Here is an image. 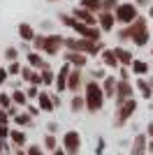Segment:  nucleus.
I'll list each match as a JSON object with an SVG mask.
<instances>
[{
    "label": "nucleus",
    "instance_id": "9b49d317",
    "mask_svg": "<svg viewBox=\"0 0 153 155\" xmlns=\"http://www.w3.org/2000/svg\"><path fill=\"white\" fill-rule=\"evenodd\" d=\"M70 72H72V65H67V63H63V65L56 70V84H53V91H56L58 95L67 91V79H70Z\"/></svg>",
    "mask_w": 153,
    "mask_h": 155
},
{
    "label": "nucleus",
    "instance_id": "cd10ccee",
    "mask_svg": "<svg viewBox=\"0 0 153 155\" xmlns=\"http://www.w3.org/2000/svg\"><path fill=\"white\" fill-rule=\"evenodd\" d=\"M79 7H83L86 12L97 16V14L102 12V0H79Z\"/></svg>",
    "mask_w": 153,
    "mask_h": 155
},
{
    "label": "nucleus",
    "instance_id": "49530a36",
    "mask_svg": "<svg viewBox=\"0 0 153 155\" xmlns=\"http://www.w3.org/2000/svg\"><path fill=\"white\" fill-rule=\"evenodd\" d=\"M104 148H107V143H104V139L100 137V139H97V146H95V153L102 155V153H104Z\"/></svg>",
    "mask_w": 153,
    "mask_h": 155
},
{
    "label": "nucleus",
    "instance_id": "2eb2a0df",
    "mask_svg": "<svg viewBox=\"0 0 153 155\" xmlns=\"http://www.w3.org/2000/svg\"><path fill=\"white\" fill-rule=\"evenodd\" d=\"M132 84H134V93L139 97L153 100V86H151V81H148V77H139V79H134Z\"/></svg>",
    "mask_w": 153,
    "mask_h": 155
},
{
    "label": "nucleus",
    "instance_id": "ddd939ff",
    "mask_svg": "<svg viewBox=\"0 0 153 155\" xmlns=\"http://www.w3.org/2000/svg\"><path fill=\"white\" fill-rule=\"evenodd\" d=\"M25 65H28V67H32V70H37V72H42V70H51V67H53V65H51L49 60L42 56V53H37V51L25 53Z\"/></svg>",
    "mask_w": 153,
    "mask_h": 155
},
{
    "label": "nucleus",
    "instance_id": "bb28decb",
    "mask_svg": "<svg viewBox=\"0 0 153 155\" xmlns=\"http://www.w3.org/2000/svg\"><path fill=\"white\" fill-rule=\"evenodd\" d=\"M12 102H14V107H19V109H25L28 107V97H25V91L23 88H16V91H12Z\"/></svg>",
    "mask_w": 153,
    "mask_h": 155
},
{
    "label": "nucleus",
    "instance_id": "a878e982",
    "mask_svg": "<svg viewBox=\"0 0 153 155\" xmlns=\"http://www.w3.org/2000/svg\"><path fill=\"white\" fill-rule=\"evenodd\" d=\"M39 79H42V88L44 91H53V84H56V70H42L39 72Z\"/></svg>",
    "mask_w": 153,
    "mask_h": 155
},
{
    "label": "nucleus",
    "instance_id": "864d4df0",
    "mask_svg": "<svg viewBox=\"0 0 153 155\" xmlns=\"http://www.w3.org/2000/svg\"><path fill=\"white\" fill-rule=\"evenodd\" d=\"M51 155H67V153H65L63 148H58V150H53V153H51Z\"/></svg>",
    "mask_w": 153,
    "mask_h": 155
},
{
    "label": "nucleus",
    "instance_id": "a19ab883",
    "mask_svg": "<svg viewBox=\"0 0 153 155\" xmlns=\"http://www.w3.org/2000/svg\"><path fill=\"white\" fill-rule=\"evenodd\" d=\"M14 148H12V143L9 141H0V155H12Z\"/></svg>",
    "mask_w": 153,
    "mask_h": 155
},
{
    "label": "nucleus",
    "instance_id": "f3484780",
    "mask_svg": "<svg viewBox=\"0 0 153 155\" xmlns=\"http://www.w3.org/2000/svg\"><path fill=\"white\" fill-rule=\"evenodd\" d=\"M35 104L42 109V114H53V111H56V107H53V91H44V88H42V93H39Z\"/></svg>",
    "mask_w": 153,
    "mask_h": 155
},
{
    "label": "nucleus",
    "instance_id": "1a4fd4ad",
    "mask_svg": "<svg viewBox=\"0 0 153 155\" xmlns=\"http://www.w3.org/2000/svg\"><path fill=\"white\" fill-rule=\"evenodd\" d=\"M132 97H134V84H132V81H121V79H118L114 104H116V107H121V104H125L127 100H132Z\"/></svg>",
    "mask_w": 153,
    "mask_h": 155
},
{
    "label": "nucleus",
    "instance_id": "ea45409f",
    "mask_svg": "<svg viewBox=\"0 0 153 155\" xmlns=\"http://www.w3.org/2000/svg\"><path fill=\"white\" fill-rule=\"evenodd\" d=\"M25 111H28V114H30L32 118H37L39 114H42V109H39V107H37L35 102H30V104H28V107H25Z\"/></svg>",
    "mask_w": 153,
    "mask_h": 155
},
{
    "label": "nucleus",
    "instance_id": "72a5a7b5",
    "mask_svg": "<svg viewBox=\"0 0 153 155\" xmlns=\"http://www.w3.org/2000/svg\"><path fill=\"white\" fill-rule=\"evenodd\" d=\"M90 77L88 79H93V81H102V79L107 77V70L102 67V65H97V67H90V72H88Z\"/></svg>",
    "mask_w": 153,
    "mask_h": 155
},
{
    "label": "nucleus",
    "instance_id": "13d9d810",
    "mask_svg": "<svg viewBox=\"0 0 153 155\" xmlns=\"http://www.w3.org/2000/svg\"><path fill=\"white\" fill-rule=\"evenodd\" d=\"M151 107H153V100H151Z\"/></svg>",
    "mask_w": 153,
    "mask_h": 155
},
{
    "label": "nucleus",
    "instance_id": "4be33fe9",
    "mask_svg": "<svg viewBox=\"0 0 153 155\" xmlns=\"http://www.w3.org/2000/svg\"><path fill=\"white\" fill-rule=\"evenodd\" d=\"M114 53H116V58H118V65L121 67H130V65L134 63V56H132V51L127 49V46H114Z\"/></svg>",
    "mask_w": 153,
    "mask_h": 155
},
{
    "label": "nucleus",
    "instance_id": "5fc2aeb1",
    "mask_svg": "<svg viewBox=\"0 0 153 155\" xmlns=\"http://www.w3.org/2000/svg\"><path fill=\"white\" fill-rule=\"evenodd\" d=\"M12 155H28V153H25V150H14Z\"/></svg>",
    "mask_w": 153,
    "mask_h": 155
},
{
    "label": "nucleus",
    "instance_id": "37998d69",
    "mask_svg": "<svg viewBox=\"0 0 153 155\" xmlns=\"http://www.w3.org/2000/svg\"><path fill=\"white\" fill-rule=\"evenodd\" d=\"M0 125H12L9 114H7V111H2V109H0Z\"/></svg>",
    "mask_w": 153,
    "mask_h": 155
},
{
    "label": "nucleus",
    "instance_id": "58836bf2",
    "mask_svg": "<svg viewBox=\"0 0 153 155\" xmlns=\"http://www.w3.org/2000/svg\"><path fill=\"white\" fill-rule=\"evenodd\" d=\"M9 132L12 125H0V141H9Z\"/></svg>",
    "mask_w": 153,
    "mask_h": 155
},
{
    "label": "nucleus",
    "instance_id": "5701e85b",
    "mask_svg": "<svg viewBox=\"0 0 153 155\" xmlns=\"http://www.w3.org/2000/svg\"><path fill=\"white\" fill-rule=\"evenodd\" d=\"M30 125H35V118L25 109H21L19 114H16V118L12 120V127H19V130H25V127H30Z\"/></svg>",
    "mask_w": 153,
    "mask_h": 155
},
{
    "label": "nucleus",
    "instance_id": "c756f323",
    "mask_svg": "<svg viewBox=\"0 0 153 155\" xmlns=\"http://www.w3.org/2000/svg\"><path fill=\"white\" fill-rule=\"evenodd\" d=\"M116 39H118V44L125 46L130 39H132V35H130V26H118L116 28Z\"/></svg>",
    "mask_w": 153,
    "mask_h": 155
},
{
    "label": "nucleus",
    "instance_id": "dca6fc26",
    "mask_svg": "<svg viewBox=\"0 0 153 155\" xmlns=\"http://www.w3.org/2000/svg\"><path fill=\"white\" fill-rule=\"evenodd\" d=\"M9 143H12L14 150H25V146H28V134H25V130L12 127V132H9Z\"/></svg>",
    "mask_w": 153,
    "mask_h": 155
},
{
    "label": "nucleus",
    "instance_id": "f8f14e48",
    "mask_svg": "<svg viewBox=\"0 0 153 155\" xmlns=\"http://www.w3.org/2000/svg\"><path fill=\"white\" fill-rule=\"evenodd\" d=\"M130 155H148V137L146 132H137L130 141Z\"/></svg>",
    "mask_w": 153,
    "mask_h": 155
},
{
    "label": "nucleus",
    "instance_id": "09e8293b",
    "mask_svg": "<svg viewBox=\"0 0 153 155\" xmlns=\"http://www.w3.org/2000/svg\"><path fill=\"white\" fill-rule=\"evenodd\" d=\"M60 104H63V100H60V95H58V93H53V107H60Z\"/></svg>",
    "mask_w": 153,
    "mask_h": 155
},
{
    "label": "nucleus",
    "instance_id": "603ef678",
    "mask_svg": "<svg viewBox=\"0 0 153 155\" xmlns=\"http://www.w3.org/2000/svg\"><path fill=\"white\" fill-rule=\"evenodd\" d=\"M148 155H153V139H148Z\"/></svg>",
    "mask_w": 153,
    "mask_h": 155
},
{
    "label": "nucleus",
    "instance_id": "7c9ffc66",
    "mask_svg": "<svg viewBox=\"0 0 153 155\" xmlns=\"http://www.w3.org/2000/svg\"><path fill=\"white\" fill-rule=\"evenodd\" d=\"M70 111H72V114H81V111H86L83 95H72V100H70Z\"/></svg>",
    "mask_w": 153,
    "mask_h": 155
},
{
    "label": "nucleus",
    "instance_id": "a18cd8bd",
    "mask_svg": "<svg viewBox=\"0 0 153 155\" xmlns=\"http://www.w3.org/2000/svg\"><path fill=\"white\" fill-rule=\"evenodd\" d=\"M46 132H49V134H56L58 132V123L56 120H49V123H46Z\"/></svg>",
    "mask_w": 153,
    "mask_h": 155
},
{
    "label": "nucleus",
    "instance_id": "0eeeda50",
    "mask_svg": "<svg viewBox=\"0 0 153 155\" xmlns=\"http://www.w3.org/2000/svg\"><path fill=\"white\" fill-rule=\"evenodd\" d=\"M86 81H88V77H86V70H74V67H72L70 79H67V91H70L72 95H81V93H83V86H86Z\"/></svg>",
    "mask_w": 153,
    "mask_h": 155
},
{
    "label": "nucleus",
    "instance_id": "a211bd4d",
    "mask_svg": "<svg viewBox=\"0 0 153 155\" xmlns=\"http://www.w3.org/2000/svg\"><path fill=\"white\" fill-rule=\"evenodd\" d=\"M100 86H102L104 97H107V100H114L116 97V86H118V77H116V74H107V77L100 81Z\"/></svg>",
    "mask_w": 153,
    "mask_h": 155
},
{
    "label": "nucleus",
    "instance_id": "4c0bfd02",
    "mask_svg": "<svg viewBox=\"0 0 153 155\" xmlns=\"http://www.w3.org/2000/svg\"><path fill=\"white\" fill-rule=\"evenodd\" d=\"M130 67H118V72H116V77L121 79V81H130Z\"/></svg>",
    "mask_w": 153,
    "mask_h": 155
},
{
    "label": "nucleus",
    "instance_id": "2f4dec72",
    "mask_svg": "<svg viewBox=\"0 0 153 155\" xmlns=\"http://www.w3.org/2000/svg\"><path fill=\"white\" fill-rule=\"evenodd\" d=\"M7 67V74H9V79H16V77H21V70H23V63H7L5 65Z\"/></svg>",
    "mask_w": 153,
    "mask_h": 155
},
{
    "label": "nucleus",
    "instance_id": "3c124183",
    "mask_svg": "<svg viewBox=\"0 0 153 155\" xmlns=\"http://www.w3.org/2000/svg\"><path fill=\"white\" fill-rule=\"evenodd\" d=\"M146 16H148V19H151V30H153V5L148 7V9H146Z\"/></svg>",
    "mask_w": 153,
    "mask_h": 155
},
{
    "label": "nucleus",
    "instance_id": "423d86ee",
    "mask_svg": "<svg viewBox=\"0 0 153 155\" xmlns=\"http://www.w3.org/2000/svg\"><path fill=\"white\" fill-rule=\"evenodd\" d=\"M81 146H83V141H81V134L76 130H67L60 137V148L67 155H81Z\"/></svg>",
    "mask_w": 153,
    "mask_h": 155
},
{
    "label": "nucleus",
    "instance_id": "e433bc0d",
    "mask_svg": "<svg viewBox=\"0 0 153 155\" xmlns=\"http://www.w3.org/2000/svg\"><path fill=\"white\" fill-rule=\"evenodd\" d=\"M121 0H102V12H116Z\"/></svg>",
    "mask_w": 153,
    "mask_h": 155
},
{
    "label": "nucleus",
    "instance_id": "4468645a",
    "mask_svg": "<svg viewBox=\"0 0 153 155\" xmlns=\"http://www.w3.org/2000/svg\"><path fill=\"white\" fill-rule=\"evenodd\" d=\"M116 16H114V12H100L97 14V28L102 30V35L104 32H114L116 30Z\"/></svg>",
    "mask_w": 153,
    "mask_h": 155
},
{
    "label": "nucleus",
    "instance_id": "f704fd0d",
    "mask_svg": "<svg viewBox=\"0 0 153 155\" xmlns=\"http://www.w3.org/2000/svg\"><path fill=\"white\" fill-rule=\"evenodd\" d=\"M9 107H14V102H12V93L2 91V93H0V109H2V111H7Z\"/></svg>",
    "mask_w": 153,
    "mask_h": 155
},
{
    "label": "nucleus",
    "instance_id": "6e6552de",
    "mask_svg": "<svg viewBox=\"0 0 153 155\" xmlns=\"http://www.w3.org/2000/svg\"><path fill=\"white\" fill-rule=\"evenodd\" d=\"M76 37H83V39H93V42H102V30L97 26H86L81 21H76L74 28H72Z\"/></svg>",
    "mask_w": 153,
    "mask_h": 155
},
{
    "label": "nucleus",
    "instance_id": "de8ad7c7",
    "mask_svg": "<svg viewBox=\"0 0 153 155\" xmlns=\"http://www.w3.org/2000/svg\"><path fill=\"white\" fill-rule=\"evenodd\" d=\"M19 107H9V109H7V114H9V118H12V120H14V118H16V114H19Z\"/></svg>",
    "mask_w": 153,
    "mask_h": 155
},
{
    "label": "nucleus",
    "instance_id": "6ab92c4d",
    "mask_svg": "<svg viewBox=\"0 0 153 155\" xmlns=\"http://www.w3.org/2000/svg\"><path fill=\"white\" fill-rule=\"evenodd\" d=\"M100 65L104 67V70H116V72H118L121 65H118V58H116L114 49H109V46H107V49L100 53Z\"/></svg>",
    "mask_w": 153,
    "mask_h": 155
},
{
    "label": "nucleus",
    "instance_id": "c03bdc74",
    "mask_svg": "<svg viewBox=\"0 0 153 155\" xmlns=\"http://www.w3.org/2000/svg\"><path fill=\"white\" fill-rule=\"evenodd\" d=\"M132 5L139 7V9H141V7H146V9H148V7L153 5V0H132Z\"/></svg>",
    "mask_w": 153,
    "mask_h": 155
},
{
    "label": "nucleus",
    "instance_id": "20e7f679",
    "mask_svg": "<svg viewBox=\"0 0 153 155\" xmlns=\"http://www.w3.org/2000/svg\"><path fill=\"white\" fill-rule=\"evenodd\" d=\"M137 107H139V102H137V97H132V100H127L125 104H121V107H116L114 109V127L116 130H123L130 120H132V116L137 114Z\"/></svg>",
    "mask_w": 153,
    "mask_h": 155
},
{
    "label": "nucleus",
    "instance_id": "39448f33",
    "mask_svg": "<svg viewBox=\"0 0 153 155\" xmlns=\"http://www.w3.org/2000/svg\"><path fill=\"white\" fill-rule=\"evenodd\" d=\"M114 16H116V23H118V26H132L141 14H139V7H134L132 2H121V5L116 7Z\"/></svg>",
    "mask_w": 153,
    "mask_h": 155
},
{
    "label": "nucleus",
    "instance_id": "6e6d98bb",
    "mask_svg": "<svg viewBox=\"0 0 153 155\" xmlns=\"http://www.w3.org/2000/svg\"><path fill=\"white\" fill-rule=\"evenodd\" d=\"M46 2H58V0H46Z\"/></svg>",
    "mask_w": 153,
    "mask_h": 155
},
{
    "label": "nucleus",
    "instance_id": "9d476101",
    "mask_svg": "<svg viewBox=\"0 0 153 155\" xmlns=\"http://www.w3.org/2000/svg\"><path fill=\"white\" fill-rule=\"evenodd\" d=\"M63 63L72 65L74 70H86L90 63V58L86 53H76V51H63Z\"/></svg>",
    "mask_w": 153,
    "mask_h": 155
},
{
    "label": "nucleus",
    "instance_id": "8fccbe9b",
    "mask_svg": "<svg viewBox=\"0 0 153 155\" xmlns=\"http://www.w3.org/2000/svg\"><path fill=\"white\" fill-rule=\"evenodd\" d=\"M146 137H148V139H153V120H151V123H146Z\"/></svg>",
    "mask_w": 153,
    "mask_h": 155
},
{
    "label": "nucleus",
    "instance_id": "393cba45",
    "mask_svg": "<svg viewBox=\"0 0 153 155\" xmlns=\"http://www.w3.org/2000/svg\"><path fill=\"white\" fill-rule=\"evenodd\" d=\"M42 148L46 150V153H53V150H58L60 148V137H56V134H49V132H46L44 137H42Z\"/></svg>",
    "mask_w": 153,
    "mask_h": 155
},
{
    "label": "nucleus",
    "instance_id": "f03ea898",
    "mask_svg": "<svg viewBox=\"0 0 153 155\" xmlns=\"http://www.w3.org/2000/svg\"><path fill=\"white\" fill-rule=\"evenodd\" d=\"M81 95H83V102H86V111H88V114H100V111L104 109L107 97H104V93H102L100 81L88 79L86 86H83V93H81Z\"/></svg>",
    "mask_w": 153,
    "mask_h": 155
},
{
    "label": "nucleus",
    "instance_id": "79ce46f5",
    "mask_svg": "<svg viewBox=\"0 0 153 155\" xmlns=\"http://www.w3.org/2000/svg\"><path fill=\"white\" fill-rule=\"evenodd\" d=\"M39 28H42V32H44V35H49V32H53V30H51V28H53V23H51L49 19H46V21H42V23H39Z\"/></svg>",
    "mask_w": 153,
    "mask_h": 155
},
{
    "label": "nucleus",
    "instance_id": "473e14b6",
    "mask_svg": "<svg viewBox=\"0 0 153 155\" xmlns=\"http://www.w3.org/2000/svg\"><path fill=\"white\" fill-rule=\"evenodd\" d=\"M23 91H25L28 102H37V97H39V93H42V88H39V86H25Z\"/></svg>",
    "mask_w": 153,
    "mask_h": 155
},
{
    "label": "nucleus",
    "instance_id": "412c9836",
    "mask_svg": "<svg viewBox=\"0 0 153 155\" xmlns=\"http://www.w3.org/2000/svg\"><path fill=\"white\" fill-rule=\"evenodd\" d=\"M72 16H74L76 21H81V23H86V26H97V16L95 14H90V12H86V9H83V7H72Z\"/></svg>",
    "mask_w": 153,
    "mask_h": 155
},
{
    "label": "nucleus",
    "instance_id": "b1692460",
    "mask_svg": "<svg viewBox=\"0 0 153 155\" xmlns=\"http://www.w3.org/2000/svg\"><path fill=\"white\" fill-rule=\"evenodd\" d=\"M130 72H132L137 79H139V77H148V72H151V65H148L146 60H141V58H134V63L130 65Z\"/></svg>",
    "mask_w": 153,
    "mask_h": 155
},
{
    "label": "nucleus",
    "instance_id": "aec40b11",
    "mask_svg": "<svg viewBox=\"0 0 153 155\" xmlns=\"http://www.w3.org/2000/svg\"><path fill=\"white\" fill-rule=\"evenodd\" d=\"M16 32H19V39L25 42V44H32V39H35V35H37L35 26H30L28 21H21L19 26H16Z\"/></svg>",
    "mask_w": 153,
    "mask_h": 155
},
{
    "label": "nucleus",
    "instance_id": "c9c22d12",
    "mask_svg": "<svg viewBox=\"0 0 153 155\" xmlns=\"http://www.w3.org/2000/svg\"><path fill=\"white\" fill-rule=\"evenodd\" d=\"M25 153L28 155H49L42 148V143H28V146H25Z\"/></svg>",
    "mask_w": 153,
    "mask_h": 155
},
{
    "label": "nucleus",
    "instance_id": "c85d7f7f",
    "mask_svg": "<svg viewBox=\"0 0 153 155\" xmlns=\"http://www.w3.org/2000/svg\"><path fill=\"white\" fill-rule=\"evenodd\" d=\"M19 56H21V51H19V46H14V44L5 46V51H2L5 63H16V60H19Z\"/></svg>",
    "mask_w": 153,
    "mask_h": 155
},
{
    "label": "nucleus",
    "instance_id": "bf43d9fd",
    "mask_svg": "<svg viewBox=\"0 0 153 155\" xmlns=\"http://www.w3.org/2000/svg\"><path fill=\"white\" fill-rule=\"evenodd\" d=\"M0 67H2V65H0Z\"/></svg>",
    "mask_w": 153,
    "mask_h": 155
},
{
    "label": "nucleus",
    "instance_id": "f257e3e1",
    "mask_svg": "<svg viewBox=\"0 0 153 155\" xmlns=\"http://www.w3.org/2000/svg\"><path fill=\"white\" fill-rule=\"evenodd\" d=\"M32 51L42 53L44 58H56L58 53L65 51V35H60V32H49V35L37 32L32 39Z\"/></svg>",
    "mask_w": 153,
    "mask_h": 155
},
{
    "label": "nucleus",
    "instance_id": "7ed1b4c3",
    "mask_svg": "<svg viewBox=\"0 0 153 155\" xmlns=\"http://www.w3.org/2000/svg\"><path fill=\"white\" fill-rule=\"evenodd\" d=\"M130 35H132L130 44L139 46V49H144V46L151 42V26H148V19L144 16V14H141L139 19H137L132 26H130Z\"/></svg>",
    "mask_w": 153,
    "mask_h": 155
},
{
    "label": "nucleus",
    "instance_id": "4d7b16f0",
    "mask_svg": "<svg viewBox=\"0 0 153 155\" xmlns=\"http://www.w3.org/2000/svg\"><path fill=\"white\" fill-rule=\"evenodd\" d=\"M151 58H153V49H151Z\"/></svg>",
    "mask_w": 153,
    "mask_h": 155
}]
</instances>
